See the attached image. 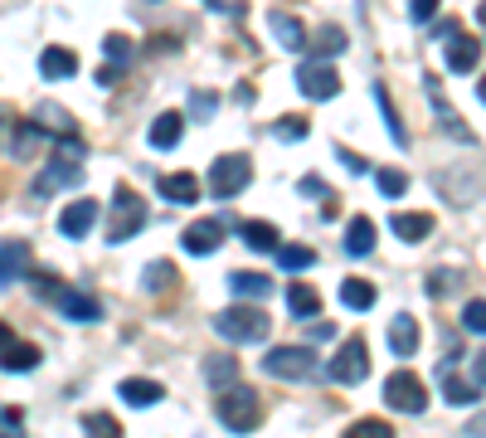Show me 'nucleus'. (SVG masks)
Instances as JSON below:
<instances>
[{
  "label": "nucleus",
  "instance_id": "17",
  "mask_svg": "<svg viewBox=\"0 0 486 438\" xmlns=\"http://www.w3.org/2000/svg\"><path fill=\"white\" fill-rule=\"evenodd\" d=\"M288 312H292L297 321L321 317V292L311 288V282H292V288H288Z\"/></svg>",
  "mask_w": 486,
  "mask_h": 438
},
{
  "label": "nucleus",
  "instance_id": "7",
  "mask_svg": "<svg viewBox=\"0 0 486 438\" xmlns=\"http://www.w3.org/2000/svg\"><path fill=\"white\" fill-rule=\"evenodd\" d=\"M253 180V166L243 161V157H219L209 166V190H214V200H234V195L243 190Z\"/></svg>",
  "mask_w": 486,
  "mask_h": 438
},
{
  "label": "nucleus",
  "instance_id": "47",
  "mask_svg": "<svg viewBox=\"0 0 486 438\" xmlns=\"http://www.w3.org/2000/svg\"><path fill=\"white\" fill-rule=\"evenodd\" d=\"M297 190H302V195H326V186H321L317 176H307V180H302V186H297ZM326 200H331V195H326Z\"/></svg>",
  "mask_w": 486,
  "mask_h": 438
},
{
  "label": "nucleus",
  "instance_id": "20",
  "mask_svg": "<svg viewBox=\"0 0 486 438\" xmlns=\"http://www.w3.org/2000/svg\"><path fill=\"white\" fill-rule=\"evenodd\" d=\"M370 249H375V219H370V215H355V219L346 224V253H350V259H365Z\"/></svg>",
  "mask_w": 486,
  "mask_h": 438
},
{
  "label": "nucleus",
  "instance_id": "15",
  "mask_svg": "<svg viewBox=\"0 0 486 438\" xmlns=\"http://www.w3.org/2000/svg\"><path fill=\"white\" fill-rule=\"evenodd\" d=\"M30 268V244L25 239H0V282H15Z\"/></svg>",
  "mask_w": 486,
  "mask_h": 438
},
{
  "label": "nucleus",
  "instance_id": "21",
  "mask_svg": "<svg viewBox=\"0 0 486 438\" xmlns=\"http://www.w3.org/2000/svg\"><path fill=\"white\" fill-rule=\"evenodd\" d=\"M161 195L170 205H195L199 200V180L190 171H176V176H161Z\"/></svg>",
  "mask_w": 486,
  "mask_h": 438
},
{
  "label": "nucleus",
  "instance_id": "16",
  "mask_svg": "<svg viewBox=\"0 0 486 438\" xmlns=\"http://www.w3.org/2000/svg\"><path fill=\"white\" fill-rule=\"evenodd\" d=\"M180 137H185V117H180V112H161V117L151 122V147L156 151H176Z\"/></svg>",
  "mask_w": 486,
  "mask_h": 438
},
{
  "label": "nucleus",
  "instance_id": "6",
  "mask_svg": "<svg viewBox=\"0 0 486 438\" xmlns=\"http://www.w3.org/2000/svg\"><path fill=\"white\" fill-rule=\"evenodd\" d=\"M141 224H147V205L137 200L132 190H117L112 195V219H107V244H127Z\"/></svg>",
  "mask_w": 486,
  "mask_h": 438
},
{
  "label": "nucleus",
  "instance_id": "30",
  "mask_svg": "<svg viewBox=\"0 0 486 438\" xmlns=\"http://www.w3.org/2000/svg\"><path fill=\"white\" fill-rule=\"evenodd\" d=\"M205 380H209L214 390L234 385V380H238V361H234V356H209V361H205Z\"/></svg>",
  "mask_w": 486,
  "mask_h": 438
},
{
  "label": "nucleus",
  "instance_id": "41",
  "mask_svg": "<svg viewBox=\"0 0 486 438\" xmlns=\"http://www.w3.org/2000/svg\"><path fill=\"white\" fill-rule=\"evenodd\" d=\"M214 107H219V97H209V93H190V117H214Z\"/></svg>",
  "mask_w": 486,
  "mask_h": 438
},
{
  "label": "nucleus",
  "instance_id": "4",
  "mask_svg": "<svg viewBox=\"0 0 486 438\" xmlns=\"http://www.w3.org/2000/svg\"><path fill=\"white\" fill-rule=\"evenodd\" d=\"M263 371L273 380H311V375H321V365L311 356V346H278L263 356Z\"/></svg>",
  "mask_w": 486,
  "mask_h": 438
},
{
  "label": "nucleus",
  "instance_id": "35",
  "mask_svg": "<svg viewBox=\"0 0 486 438\" xmlns=\"http://www.w3.org/2000/svg\"><path fill=\"white\" fill-rule=\"evenodd\" d=\"M103 54H107L117 68H127V64H132V39H127V35H107V39H103Z\"/></svg>",
  "mask_w": 486,
  "mask_h": 438
},
{
  "label": "nucleus",
  "instance_id": "49",
  "mask_svg": "<svg viewBox=\"0 0 486 438\" xmlns=\"http://www.w3.org/2000/svg\"><path fill=\"white\" fill-rule=\"evenodd\" d=\"M467 433H486V414H481V419H471V423H467Z\"/></svg>",
  "mask_w": 486,
  "mask_h": 438
},
{
  "label": "nucleus",
  "instance_id": "51",
  "mask_svg": "<svg viewBox=\"0 0 486 438\" xmlns=\"http://www.w3.org/2000/svg\"><path fill=\"white\" fill-rule=\"evenodd\" d=\"M477 97H481V103H486V78H481V83H477Z\"/></svg>",
  "mask_w": 486,
  "mask_h": 438
},
{
  "label": "nucleus",
  "instance_id": "48",
  "mask_svg": "<svg viewBox=\"0 0 486 438\" xmlns=\"http://www.w3.org/2000/svg\"><path fill=\"white\" fill-rule=\"evenodd\" d=\"M10 341H15V331H10V327H5V321H0V351H5Z\"/></svg>",
  "mask_w": 486,
  "mask_h": 438
},
{
  "label": "nucleus",
  "instance_id": "3",
  "mask_svg": "<svg viewBox=\"0 0 486 438\" xmlns=\"http://www.w3.org/2000/svg\"><path fill=\"white\" fill-rule=\"evenodd\" d=\"M384 404H390L394 414L419 419L423 409H428V390H423V380L413 375V371H394L390 380H384Z\"/></svg>",
  "mask_w": 486,
  "mask_h": 438
},
{
  "label": "nucleus",
  "instance_id": "11",
  "mask_svg": "<svg viewBox=\"0 0 486 438\" xmlns=\"http://www.w3.org/2000/svg\"><path fill=\"white\" fill-rule=\"evenodd\" d=\"M83 180V166H78V157H64V166H59V157L49 161V171L35 180V195H49V190H68V186H78Z\"/></svg>",
  "mask_w": 486,
  "mask_h": 438
},
{
  "label": "nucleus",
  "instance_id": "19",
  "mask_svg": "<svg viewBox=\"0 0 486 438\" xmlns=\"http://www.w3.org/2000/svg\"><path fill=\"white\" fill-rule=\"evenodd\" d=\"M390 351L394 356H413V351H419V321H413L409 312H399L390 321Z\"/></svg>",
  "mask_w": 486,
  "mask_h": 438
},
{
  "label": "nucleus",
  "instance_id": "22",
  "mask_svg": "<svg viewBox=\"0 0 486 438\" xmlns=\"http://www.w3.org/2000/svg\"><path fill=\"white\" fill-rule=\"evenodd\" d=\"M375 103H380V117H384V127H390V141L399 151L409 147V132H404V122H399V107H394V97H390V88L384 83H375Z\"/></svg>",
  "mask_w": 486,
  "mask_h": 438
},
{
  "label": "nucleus",
  "instance_id": "38",
  "mask_svg": "<svg viewBox=\"0 0 486 438\" xmlns=\"http://www.w3.org/2000/svg\"><path fill=\"white\" fill-rule=\"evenodd\" d=\"M462 327H467L471 336H486V302H481V298L462 307Z\"/></svg>",
  "mask_w": 486,
  "mask_h": 438
},
{
  "label": "nucleus",
  "instance_id": "36",
  "mask_svg": "<svg viewBox=\"0 0 486 438\" xmlns=\"http://www.w3.org/2000/svg\"><path fill=\"white\" fill-rule=\"evenodd\" d=\"M307 132H311L307 117H282V122L273 127V137H278V141H307Z\"/></svg>",
  "mask_w": 486,
  "mask_h": 438
},
{
  "label": "nucleus",
  "instance_id": "32",
  "mask_svg": "<svg viewBox=\"0 0 486 438\" xmlns=\"http://www.w3.org/2000/svg\"><path fill=\"white\" fill-rule=\"evenodd\" d=\"M180 273H176V268H170L166 259H156V263H147V273H141V282H147V292H166L170 288V282H176Z\"/></svg>",
  "mask_w": 486,
  "mask_h": 438
},
{
  "label": "nucleus",
  "instance_id": "10",
  "mask_svg": "<svg viewBox=\"0 0 486 438\" xmlns=\"http://www.w3.org/2000/svg\"><path fill=\"white\" fill-rule=\"evenodd\" d=\"M54 302H59V312L68 321H97V317H103V302H97L93 292H78V288H59V292H54Z\"/></svg>",
  "mask_w": 486,
  "mask_h": 438
},
{
  "label": "nucleus",
  "instance_id": "29",
  "mask_svg": "<svg viewBox=\"0 0 486 438\" xmlns=\"http://www.w3.org/2000/svg\"><path fill=\"white\" fill-rule=\"evenodd\" d=\"M394 234L404 239V244H423V239L433 234V215H394Z\"/></svg>",
  "mask_w": 486,
  "mask_h": 438
},
{
  "label": "nucleus",
  "instance_id": "28",
  "mask_svg": "<svg viewBox=\"0 0 486 438\" xmlns=\"http://www.w3.org/2000/svg\"><path fill=\"white\" fill-rule=\"evenodd\" d=\"M375 298H380V292L370 288L365 278H346V282H340V302H346L350 312H370V307H375Z\"/></svg>",
  "mask_w": 486,
  "mask_h": 438
},
{
  "label": "nucleus",
  "instance_id": "33",
  "mask_svg": "<svg viewBox=\"0 0 486 438\" xmlns=\"http://www.w3.org/2000/svg\"><path fill=\"white\" fill-rule=\"evenodd\" d=\"M278 263L288 268V273H302V268H311V263H317V253H311V249H302V244H288V249L278 244Z\"/></svg>",
  "mask_w": 486,
  "mask_h": 438
},
{
  "label": "nucleus",
  "instance_id": "46",
  "mask_svg": "<svg viewBox=\"0 0 486 438\" xmlns=\"http://www.w3.org/2000/svg\"><path fill=\"white\" fill-rule=\"evenodd\" d=\"M471 385H486V351H477V361H471Z\"/></svg>",
  "mask_w": 486,
  "mask_h": 438
},
{
  "label": "nucleus",
  "instance_id": "37",
  "mask_svg": "<svg viewBox=\"0 0 486 438\" xmlns=\"http://www.w3.org/2000/svg\"><path fill=\"white\" fill-rule=\"evenodd\" d=\"M375 186H380V195H390V200H394V195L409 190V176L404 171H375Z\"/></svg>",
  "mask_w": 486,
  "mask_h": 438
},
{
  "label": "nucleus",
  "instance_id": "34",
  "mask_svg": "<svg viewBox=\"0 0 486 438\" xmlns=\"http://www.w3.org/2000/svg\"><path fill=\"white\" fill-rule=\"evenodd\" d=\"M346 49V30L340 25H321V35H317V59H331V54Z\"/></svg>",
  "mask_w": 486,
  "mask_h": 438
},
{
  "label": "nucleus",
  "instance_id": "18",
  "mask_svg": "<svg viewBox=\"0 0 486 438\" xmlns=\"http://www.w3.org/2000/svg\"><path fill=\"white\" fill-rule=\"evenodd\" d=\"M442 49H448V68H452V74H471L477 59H481V45H477V39H467V35H452V45H442Z\"/></svg>",
  "mask_w": 486,
  "mask_h": 438
},
{
  "label": "nucleus",
  "instance_id": "42",
  "mask_svg": "<svg viewBox=\"0 0 486 438\" xmlns=\"http://www.w3.org/2000/svg\"><path fill=\"white\" fill-rule=\"evenodd\" d=\"M433 10H438V0H409V20L413 25H428V20H433Z\"/></svg>",
  "mask_w": 486,
  "mask_h": 438
},
{
  "label": "nucleus",
  "instance_id": "24",
  "mask_svg": "<svg viewBox=\"0 0 486 438\" xmlns=\"http://www.w3.org/2000/svg\"><path fill=\"white\" fill-rule=\"evenodd\" d=\"M238 234H243V244L258 249V253H278V239H282L268 219H248V224H238Z\"/></svg>",
  "mask_w": 486,
  "mask_h": 438
},
{
  "label": "nucleus",
  "instance_id": "23",
  "mask_svg": "<svg viewBox=\"0 0 486 438\" xmlns=\"http://www.w3.org/2000/svg\"><path fill=\"white\" fill-rule=\"evenodd\" d=\"M39 74H45L49 83L74 78V74H78V59H74L68 49H45V54H39Z\"/></svg>",
  "mask_w": 486,
  "mask_h": 438
},
{
  "label": "nucleus",
  "instance_id": "5",
  "mask_svg": "<svg viewBox=\"0 0 486 438\" xmlns=\"http://www.w3.org/2000/svg\"><path fill=\"white\" fill-rule=\"evenodd\" d=\"M365 375H370V346L360 336H346L340 351L331 356V365H326V380H336V385H360Z\"/></svg>",
  "mask_w": 486,
  "mask_h": 438
},
{
  "label": "nucleus",
  "instance_id": "31",
  "mask_svg": "<svg viewBox=\"0 0 486 438\" xmlns=\"http://www.w3.org/2000/svg\"><path fill=\"white\" fill-rule=\"evenodd\" d=\"M35 122H39V132H74V117H68L64 107H54V103H39Z\"/></svg>",
  "mask_w": 486,
  "mask_h": 438
},
{
  "label": "nucleus",
  "instance_id": "27",
  "mask_svg": "<svg viewBox=\"0 0 486 438\" xmlns=\"http://www.w3.org/2000/svg\"><path fill=\"white\" fill-rule=\"evenodd\" d=\"M228 292H234V298H253V302H263L268 292H273V282H268L263 273H228Z\"/></svg>",
  "mask_w": 486,
  "mask_h": 438
},
{
  "label": "nucleus",
  "instance_id": "44",
  "mask_svg": "<svg viewBox=\"0 0 486 438\" xmlns=\"http://www.w3.org/2000/svg\"><path fill=\"white\" fill-rule=\"evenodd\" d=\"M20 429H25L20 409H0V433H20Z\"/></svg>",
  "mask_w": 486,
  "mask_h": 438
},
{
  "label": "nucleus",
  "instance_id": "1",
  "mask_svg": "<svg viewBox=\"0 0 486 438\" xmlns=\"http://www.w3.org/2000/svg\"><path fill=\"white\" fill-rule=\"evenodd\" d=\"M214 331L234 346H253V341H268L273 321H268L263 307H224V312H214Z\"/></svg>",
  "mask_w": 486,
  "mask_h": 438
},
{
  "label": "nucleus",
  "instance_id": "50",
  "mask_svg": "<svg viewBox=\"0 0 486 438\" xmlns=\"http://www.w3.org/2000/svg\"><path fill=\"white\" fill-rule=\"evenodd\" d=\"M477 20H481V25H486V0H481V5H477Z\"/></svg>",
  "mask_w": 486,
  "mask_h": 438
},
{
  "label": "nucleus",
  "instance_id": "25",
  "mask_svg": "<svg viewBox=\"0 0 486 438\" xmlns=\"http://www.w3.org/2000/svg\"><path fill=\"white\" fill-rule=\"evenodd\" d=\"M117 394H122V400L132 404V409H151V404H161V394H166V390L156 385V380H122V390H117Z\"/></svg>",
  "mask_w": 486,
  "mask_h": 438
},
{
  "label": "nucleus",
  "instance_id": "40",
  "mask_svg": "<svg viewBox=\"0 0 486 438\" xmlns=\"http://www.w3.org/2000/svg\"><path fill=\"white\" fill-rule=\"evenodd\" d=\"M350 433H360V438H390L394 429H390V423H384V419H360Z\"/></svg>",
  "mask_w": 486,
  "mask_h": 438
},
{
  "label": "nucleus",
  "instance_id": "45",
  "mask_svg": "<svg viewBox=\"0 0 486 438\" xmlns=\"http://www.w3.org/2000/svg\"><path fill=\"white\" fill-rule=\"evenodd\" d=\"M448 288H457V278L452 273H433V282H428V298H442Z\"/></svg>",
  "mask_w": 486,
  "mask_h": 438
},
{
  "label": "nucleus",
  "instance_id": "12",
  "mask_svg": "<svg viewBox=\"0 0 486 438\" xmlns=\"http://www.w3.org/2000/svg\"><path fill=\"white\" fill-rule=\"evenodd\" d=\"M452 371H457V361H448V356H442V361H438V380H442V400H448V404H457V409L477 404V385H467V380H457Z\"/></svg>",
  "mask_w": 486,
  "mask_h": 438
},
{
  "label": "nucleus",
  "instance_id": "9",
  "mask_svg": "<svg viewBox=\"0 0 486 438\" xmlns=\"http://www.w3.org/2000/svg\"><path fill=\"white\" fill-rule=\"evenodd\" d=\"M180 244H185V253L205 259V253H214V249L224 244V224H219V219H195L190 229L180 234Z\"/></svg>",
  "mask_w": 486,
  "mask_h": 438
},
{
  "label": "nucleus",
  "instance_id": "39",
  "mask_svg": "<svg viewBox=\"0 0 486 438\" xmlns=\"http://www.w3.org/2000/svg\"><path fill=\"white\" fill-rule=\"evenodd\" d=\"M83 429H88V433H107V438H117V433H122L112 414H83Z\"/></svg>",
  "mask_w": 486,
  "mask_h": 438
},
{
  "label": "nucleus",
  "instance_id": "14",
  "mask_svg": "<svg viewBox=\"0 0 486 438\" xmlns=\"http://www.w3.org/2000/svg\"><path fill=\"white\" fill-rule=\"evenodd\" d=\"M268 25H273L278 45L288 49V54H302V49H307V30H302V20H292L288 10H268Z\"/></svg>",
  "mask_w": 486,
  "mask_h": 438
},
{
  "label": "nucleus",
  "instance_id": "26",
  "mask_svg": "<svg viewBox=\"0 0 486 438\" xmlns=\"http://www.w3.org/2000/svg\"><path fill=\"white\" fill-rule=\"evenodd\" d=\"M35 365H39V346H20V341H10L5 351H0V371H5V375L35 371Z\"/></svg>",
  "mask_w": 486,
  "mask_h": 438
},
{
  "label": "nucleus",
  "instance_id": "8",
  "mask_svg": "<svg viewBox=\"0 0 486 438\" xmlns=\"http://www.w3.org/2000/svg\"><path fill=\"white\" fill-rule=\"evenodd\" d=\"M297 88H302L311 103H326V97H336V93H340V78H336V68H331V64L307 59L302 68H297Z\"/></svg>",
  "mask_w": 486,
  "mask_h": 438
},
{
  "label": "nucleus",
  "instance_id": "2",
  "mask_svg": "<svg viewBox=\"0 0 486 438\" xmlns=\"http://www.w3.org/2000/svg\"><path fill=\"white\" fill-rule=\"evenodd\" d=\"M214 419H219L228 433H248L253 423H258V394L243 390V385H228L219 400H214Z\"/></svg>",
  "mask_w": 486,
  "mask_h": 438
},
{
  "label": "nucleus",
  "instance_id": "13",
  "mask_svg": "<svg viewBox=\"0 0 486 438\" xmlns=\"http://www.w3.org/2000/svg\"><path fill=\"white\" fill-rule=\"evenodd\" d=\"M93 224H97V200H74V205L59 215V234H64V239H83Z\"/></svg>",
  "mask_w": 486,
  "mask_h": 438
},
{
  "label": "nucleus",
  "instance_id": "43",
  "mask_svg": "<svg viewBox=\"0 0 486 438\" xmlns=\"http://www.w3.org/2000/svg\"><path fill=\"white\" fill-rule=\"evenodd\" d=\"M336 157L346 161V171H350V176H365V171H370V161H365V157H355L350 147H336Z\"/></svg>",
  "mask_w": 486,
  "mask_h": 438
}]
</instances>
